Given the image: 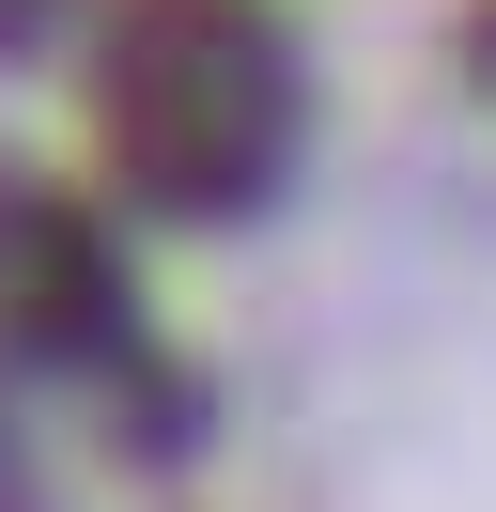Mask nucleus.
<instances>
[{"label":"nucleus","mask_w":496,"mask_h":512,"mask_svg":"<svg viewBox=\"0 0 496 512\" xmlns=\"http://www.w3.org/2000/svg\"><path fill=\"white\" fill-rule=\"evenodd\" d=\"M481 78H496V0H481Z\"/></svg>","instance_id":"nucleus-2"},{"label":"nucleus","mask_w":496,"mask_h":512,"mask_svg":"<svg viewBox=\"0 0 496 512\" xmlns=\"http://www.w3.org/2000/svg\"><path fill=\"white\" fill-rule=\"evenodd\" d=\"M93 140L140 202L171 218H233L295 156V47L248 0H124L109 63H93Z\"/></svg>","instance_id":"nucleus-1"}]
</instances>
